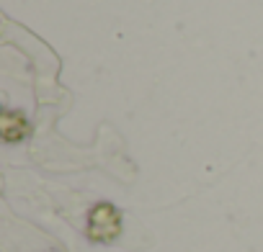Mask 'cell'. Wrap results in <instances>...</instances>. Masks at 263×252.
<instances>
[{
	"instance_id": "2",
	"label": "cell",
	"mask_w": 263,
	"mask_h": 252,
	"mask_svg": "<svg viewBox=\"0 0 263 252\" xmlns=\"http://www.w3.org/2000/svg\"><path fill=\"white\" fill-rule=\"evenodd\" d=\"M0 132H3V142H8V144L21 142L29 134V121L18 111H6L3 118H0Z\"/></svg>"
},
{
	"instance_id": "1",
	"label": "cell",
	"mask_w": 263,
	"mask_h": 252,
	"mask_svg": "<svg viewBox=\"0 0 263 252\" xmlns=\"http://www.w3.org/2000/svg\"><path fill=\"white\" fill-rule=\"evenodd\" d=\"M121 229H124V219H121V211L114 203L101 201V203L90 206L88 219H85V237L90 242L111 244L121 237Z\"/></svg>"
}]
</instances>
